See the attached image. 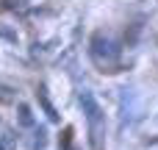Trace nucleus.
<instances>
[{"label":"nucleus","instance_id":"9d476101","mask_svg":"<svg viewBox=\"0 0 158 150\" xmlns=\"http://www.w3.org/2000/svg\"><path fill=\"white\" fill-rule=\"evenodd\" d=\"M0 36H3V39H11V42H17V33H11V31H6V28H0Z\"/></svg>","mask_w":158,"mask_h":150},{"label":"nucleus","instance_id":"0eeeda50","mask_svg":"<svg viewBox=\"0 0 158 150\" xmlns=\"http://www.w3.org/2000/svg\"><path fill=\"white\" fill-rule=\"evenodd\" d=\"M25 3L28 0H0V6L8 8V11H19V8H25Z\"/></svg>","mask_w":158,"mask_h":150},{"label":"nucleus","instance_id":"f03ea898","mask_svg":"<svg viewBox=\"0 0 158 150\" xmlns=\"http://www.w3.org/2000/svg\"><path fill=\"white\" fill-rule=\"evenodd\" d=\"M78 103H81L83 117H86V122H89V139H92V148L100 150V134H103V125H106V114H103L97 97H94L89 89H83V92L78 95Z\"/></svg>","mask_w":158,"mask_h":150},{"label":"nucleus","instance_id":"20e7f679","mask_svg":"<svg viewBox=\"0 0 158 150\" xmlns=\"http://www.w3.org/2000/svg\"><path fill=\"white\" fill-rule=\"evenodd\" d=\"M17 142H19V136H17L11 128H6L3 136H0V150H14V148H17Z\"/></svg>","mask_w":158,"mask_h":150},{"label":"nucleus","instance_id":"423d86ee","mask_svg":"<svg viewBox=\"0 0 158 150\" xmlns=\"http://www.w3.org/2000/svg\"><path fill=\"white\" fill-rule=\"evenodd\" d=\"M33 131H36V139H33V148H36V150H44V145H47V128H44V125H36Z\"/></svg>","mask_w":158,"mask_h":150},{"label":"nucleus","instance_id":"7ed1b4c3","mask_svg":"<svg viewBox=\"0 0 158 150\" xmlns=\"http://www.w3.org/2000/svg\"><path fill=\"white\" fill-rule=\"evenodd\" d=\"M36 100H39V106H42V111L47 114V120H50V122H58V120H61V114L56 111V106H53V100H50V95H47V86H44V84H39V89H36Z\"/></svg>","mask_w":158,"mask_h":150},{"label":"nucleus","instance_id":"f257e3e1","mask_svg":"<svg viewBox=\"0 0 158 150\" xmlns=\"http://www.w3.org/2000/svg\"><path fill=\"white\" fill-rule=\"evenodd\" d=\"M89 58H92V64H94L97 70L111 72L114 67H119L122 47H119V42H117L114 36L97 31V33H92V39H89Z\"/></svg>","mask_w":158,"mask_h":150},{"label":"nucleus","instance_id":"39448f33","mask_svg":"<svg viewBox=\"0 0 158 150\" xmlns=\"http://www.w3.org/2000/svg\"><path fill=\"white\" fill-rule=\"evenodd\" d=\"M17 111H19V122H22L25 128H36V122H33V117H31V109H28L25 103H19Z\"/></svg>","mask_w":158,"mask_h":150},{"label":"nucleus","instance_id":"6e6552de","mask_svg":"<svg viewBox=\"0 0 158 150\" xmlns=\"http://www.w3.org/2000/svg\"><path fill=\"white\" fill-rule=\"evenodd\" d=\"M61 150H72V131L67 128L64 136H61Z\"/></svg>","mask_w":158,"mask_h":150},{"label":"nucleus","instance_id":"1a4fd4ad","mask_svg":"<svg viewBox=\"0 0 158 150\" xmlns=\"http://www.w3.org/2000/svg\"><path fill=\"white\" fill-rule=\"evenodd\" d=\"M8 92V86H0V103H14V95H3Z\"/></svg>","mask_w":158,"mask_h":150}]
</instances>
